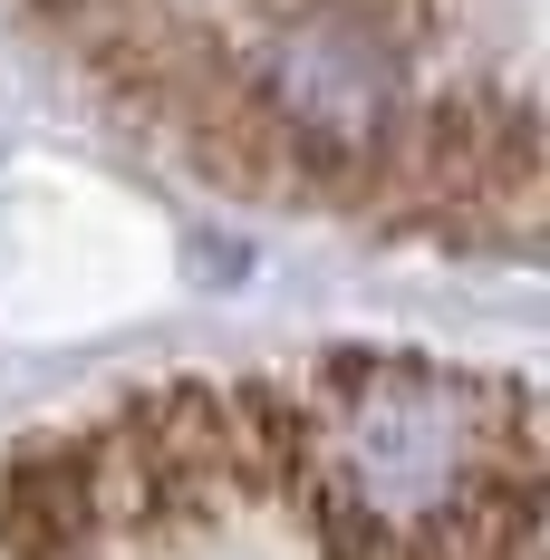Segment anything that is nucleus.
I'll list each match as a JSON object with an SVG mask.
<instances>
[{"mask_svg":"<svg viewBox=\"0 0 550 560\" xmlns=\"http://www.w3.org/2000/svg\"><path fill=\"white\" fill-rule=\"evenodd\" d=\"M329 10L367 20V30H386V39H406V49H425L444 20H454V0H329Z\"/></svg>","mask_w":550,"mask_h":560,"instance_id":"f257e3e1","label":"nucleus"}]
</instances>
